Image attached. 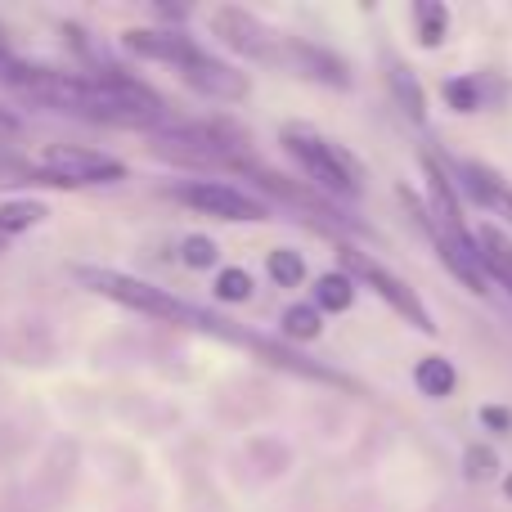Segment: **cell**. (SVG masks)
I'll return each mask as SVG.
<instances>
[{"instance_id":"cell-1","label":"cell","mask_w":512,"mask_h":512,"mask_svg":"<svg viewBox=\"0 0 512 512\" xmlns=\"http://www.w3.org/2000/svg\"><path fill=\"white\" fill-rule=\"evenodd\" d=\"M72 274H77L81 288H90L95 297L117 301V306L135 310V315H149V319H162V324H176V328H189V333L230 342V346H239V351H252L256 360L270 364V369L292 373V378H310V382H324V387L360 391L351 378H342V373L328 369V364L306 360V355H297L292 346L274 342V337H265V333H252L248 324H234V319L216 315V310L194 306V301L176 297V292L158 288V283H149V279H135V274H126V270H108V265H77Z\"/></svg>"},{"instance_id":"cell-2","label":"cell","mask_w":512,"mask_h":512,"mask_svg":"<svg viewBox=\"0 0 512 512\" xmlns=\"http://www.w3.org/2000/svg\"><path fill=\"white\" fill-rule=\"evenodd\" d=\"M149 153L171 167L189 171H234V162L248 158V135L225 117L212 122H167L149 135Z\"/></svg>"},{"instance_id":"cell-3","label":"cell","mask_w":512,"mask_h":512,"mask_svg":"<svg viewBox=\"0 0 512 512\" xmlns=\"http://www.w3.org/2000/svg\"><path fill=\"white\" fill-rule=\"evenodd\" d=\"M279 144L292 153V162L306 171V180L319 194L337 198V203H355L364 194V167L355 162V153H346L337 140L319 135L310 122H283Z\"/></svg>"},{"instance_id":"cell-4","label":"cell","mask_w":512,"mask_h":512,"mask_svg":"<svg viewBox=\"0 0 512 512\" xmlns=\"http://www.w3.org/2000/svg\"><path fill=\"white\" fill-rule=\"evenodd\" d=\"M337 261H342V274L355 283V288H369V292H378L382 301H387L391 310H396L400 319H405L409 328H418V333H427V337H436V319H432V310H427V301L418 297L414 288H409L400 274H391L382 261H373L369 252H360V248H337Z\"/></svg>"},{"instance_id":"cell-5","label":"cell","mask_w":512,"mask_h":512,"mask_svg":"<svg viewBox=\"0 0 512 512\" xmlns=\"http://www.w3.org/2000/svg\"><path fill=\"white\" fill-rule=\"evenodd\" d=\"M36 167L54 180V189H95V185H122L131 171L113 153L86 149V144H45Z\"/></svg>"},{"instance_id":"cell-6","label":"cell","mask_w":512,"mask_h":512,"mask_svg":"<svg viewBox=\"0 0 512 512\" xmlns=\"http://www.w3.org/2000/svg\"><path fill=\"white\" fill-rule=\"evenodd\" d=\"M171 198L198 216H212V221L252 225V221L270 216V207H265L261 198H252L248 189H239V185H225V180H185V185H171Z\"/></svg>"},{"instance_id":"cell-7","label":"cell","mask_w":512,"mask_h":512,"mask_svg":"<svg viewBox=\"0 0 512 512\" xmlns=\"http://www.w3.org/2000/svg\"><path fill=\"white\" fill-rule=\"evenodd\" d=\"M207 23H212V36H216V41L230 45V50L243 54L248 63H270V68H279L283 32H274L270 23H261L252 9H243V5H221V9H212V14H207Z\"/></svg>"},{"instance_id":"cell-8","label":"cell","mask_w":512,"mask_h":512,"mask_svg":"<svg viewBox=\"0 0 512 512\" xmlns=\"http://www.w3.org/2000/svg\"><path fill=\"white\" fill-rule=\"evenodd\" d=\"M279 68H283V72H292V77L319 81V86L351 90V63H346L337 50H328V45L306 41V36H283Z\"/></svg>"},{"instance_id":"cell-9","label":"cell","mask_w":512,"mask_h":512,"mask_svg":"<svg viewBox=\"0 0 512 512\" xmlns=\"http://www.w3.org/2000/svg\"><path fill=\"white\" fill-rule=\"evenodd\" d=\"M180 81H185L189 90H198L203 99H216V104H243V99L252 95L248 72H239L234 63L216 59L212 50H198L194 59L180 68Z\"/></svg>"},{"instance_id":"cell-10","label":"cell","mask_w":512,"mask_h":512,"mask_svg":"<svg viewBox=\"0 0 512 512\" xmlns=\"http://www.w3.org/2000/svg\"><path fill=\"white\" fill-rule=\"evenodd\" d=\"M122 50H131L135 59H149V63H167V68H185L203 45L194 41L189 32L180 27H126L122 32Z\"/></svg>"},{"instance_id":"cell-11","label":"cell","mask_w":512,"mask_h":512,"mask_svg":"<svg viewBox=\"0 0 512 512\" xmlns=\"http://www.w3.org/2000/svg\"><path fill=\"white\" fill-rule=\"evenodd\" d=\"M445 171H450V180H454V189H459V198L468 194L477 207H504L508 203V185H504V176H499L490 162H477V158H445Z\"/></svg>"},{"instance_id":"cell-12","label":"cell","mask_w":512,"mask_h":512,"mask_svg":"<svg viewBox=\"0 0 512 512\" xmlns=\"http://www.w3.org/2000/svg\"><path fill=\"white\" fill-rule=\"evenodd\" d=\"M472 239H477V256H481L486 279L508 288V297H512V239L490 221H481V230H472Z\"/></svg>"},{"instance_id":"cell-13","label":"cell","mask_w":512,"mask_h":512,"mask_svg":"<svg viewBox=\"0 0 512 512\" xmlns=\"http://www.w3.org/2000/svg\"><path fill=\"white\" fill-rule=\"evenodd\" d=\"M387 86H391V95H396L400 113L423 126L427 122V90H423V81H418V72L409 68L405 59H396V54H387Z\"/></svg>"},{"instance_id":"cell-14","label":"cell","mask_w":512,"mask_h":512,"mask_svg":"<svg viewBox=\"0 0 512 512\" xmlns=\"http://www.w3.org/2000/svg\"><path fill=\"white\" fill-rule=\"evenodd\" d=\"M50 221V207L41 203V198H9V203H0V256L9 252V243L18 239V234L36 230V225Z\"/></svg>"},{"instance_id":"cell-15","label":"cell","mask_w":512,"mask_h":512,"mask_svg":"<svg viewBox=\"0 0 512 512\" xmlns=\"http://www.w3.org/2000/svg\"><path fill=\"white\" fill-rule=\"evenodd\" d=\"M414 387L423 391L427 400H450L454 387H459V369H454V360H445V355H423V360L414 364Z\"/></svg>"},{"instance_id":"cell-16","label":"cell","mask_w":512,"mask_h":512,"mask_svg":"<svg viewBox=\"0 0 512 512\" xmlns=\"http://www.w3.org/2000/svg\"><path fill=\"white\" fill-rule=\"evenodd\" d=\"M23 185H41V189H54V180L36 167L32 158L14 149V144H0V189H23Z\"/></svg>"},{"instance_id":"cell-17","label":"cell","mask_w":512,"mask_h":512,"mask_svg":"<svg viewBox=\"0 0 512 512\" xmlns=\"http://www.w3.org/2000/svg\"><path fill=\"white\" fill-rule=\"evenodd\" d=\"M355 306V283L346 279L342 270H328V274H319L315 279V310L319 315H346V310Z\"/></svg>"},{"instance_id":"cell-18","label":"cell","mask_w":512,"mask_h":512,"mask_svg":"<svg viewBox=\"0 0 512 512\" xmlns=\"http://www.w3.org/2000/svg\"><path fill=\"white\" fill-rule=\"evenodd\" d=\"M414 23H418V45L423 50H441L445 36H450V9L436 5V0H418Z\"/></svg>"},{"instance_id":"cell-19","label":"cell","mask_w":512,"mask_h":512,"mask_svg":"<svg viewBox=\"0 0 512 512\" xmlns=\"http://www.w3.org/2000/svg\"><path fill=\"white\" fill-rule=\"evenodd\" d=\"M265 274H270L274 288H301V283H306V274H310V265H306V256H301V252L274 248L270 256H265Z\"/></svg>"},{"instance_id":"cell-20","label":"cell","mask_w":512,"mask_h":512,"mask_svg":"<svg viewBox=\"0 0 512 512\" xmlns=\"http://www.w3.org/2000/svg\"><path fill=\"white\" fill-rule=\"evenodd\" d=\"M279 333H283V346L288 342H315V337L324 333V315H319L315 306H288L283 310Z\"/></svg>"},{"instance_id":"cell-21","label":"cell","mask_w":512,"mask_h":512,"mask_svg":"<svg viewBox=\"0 0 512 512\" xmlns=\"http://www.w3.org/2000/svg\"><path fill=\"white\" fill-rule=\"evenodd\" d=\"M441 95L454 113H481L486 108V90H481V77H450L441 81Z\"/></svg>"},{"instance_id":"cell-22","label":"cell","mask_w":512,"mask_h":512,"mask_svg":"<svg viewBox=\"0 0 512 512\" xmlns=\"http://www.w3.org/2000/svg\"><path fill=\"white\" fill-rule=\"evenodd\" d=\"M216 297L221 301H230V306H243V301H252V292H256V283H252V274L248 270H239V265H230V270H221L216 274Z\"/></svg>"},{"instance_id":"cell-23","label":"cell","mask_w":512,"mask_h":512,"mask_svg":"<svg viewBox=\"0 0 512 512\" xmlns=\"http://www.w3.org/2000/svg\"><path fill=\"white\" fill-rule=\"evenodd\" d=\"M463 477L468 481H495L499 477V454L490 445H468L463 450Z\"/></svg>"},{"instance_id":"cell-24","label":"cell","mask_w":512,"mask_h":512,"mask_svg":"<svg viewBox=\"0 0 512 512\" xmlns=\"http://www.w3.org/2000/svg\"><path fill=\"white\" fill-rule=\"evenodd\" d=\"M180 261H185L189 270H212V265L221 261V248H216L207 234H189V239H180Z\"/></svg>"},{"instance_id":"cell-25","label":"cell","mask_w":512,"mask_h":512,"mask_svg":"<svg viewBox=\"0 0 512 512\" xmlns=\"http://www.w3.org/2000/svg\"><path fill=\"white\" fill-rule=\"evenodd\" d=\"M481 427L508 436L512 432V409H504V405H481Z\"/></svg>"},{"instance_id":"cell-26","label":"cell","mask_w":512,"mask_h":512,"mask_svg":"<svg viewBox=\"0 0 512 512\" xmlns=\"http://www.w3.org/2000/svg\"><path fill=\"white\" fill-rule=\"evenodd\" d=\"M18 135H23V117L9 113V108H0V144L18 140Z\"/></svg>"},{"instance_id":"cell-27","label":"cell","mask_w":512,"mask_h":512,"mask_svg":"<svg viewBox=\"0 0 512 512\" xmlns=\"http://www.w3.org/2000/svg\"><path fill=\"white\" fill-rule=\"evenodd\" d=\"M14 63H18V59H14V54H9V50H0V81H5V77H9V68H14Z\"/></svg>"},{"instance_id":"cell-28","label":"cell","mask_w":512,"mask_h":512,"mask_svg":"<svg viewBox=\"0 0 512 512\" xmlns=\"http://www.w3.org/2000/svg\"><path fill=\"white\" fill-rule=\"evenodd\" d=\"M504 495L512 499V472H508V477H504Z\"/></svg>"},{"instance_id":"cell-29","label":"cell","mask_w":512,"mask_h":512,"mask_svg":"<svg viewBox=\"0 0 512 512\" xmlns=\"http://www.w3.org/2000/svg\"><path fill=\"white\" fill-rule=\"evenodd\" d=\"M5 41H9V36H5V23H0V50H9V45H5Z\"/></svg>"},{"instance_id":"cell-30","label":"cell","mask_w":512,"mask_h":512,"mask_svg":"<svg viewBox=\"0 0 512 512\" xmlns=\"http://www.w3.org/2000/svg\"><path fill=\"white\" fill-rule=\"evenodd\" d=\"M504 207H508V216H512V194H508V203H504Z\"/></svg>"}]
</instances>
